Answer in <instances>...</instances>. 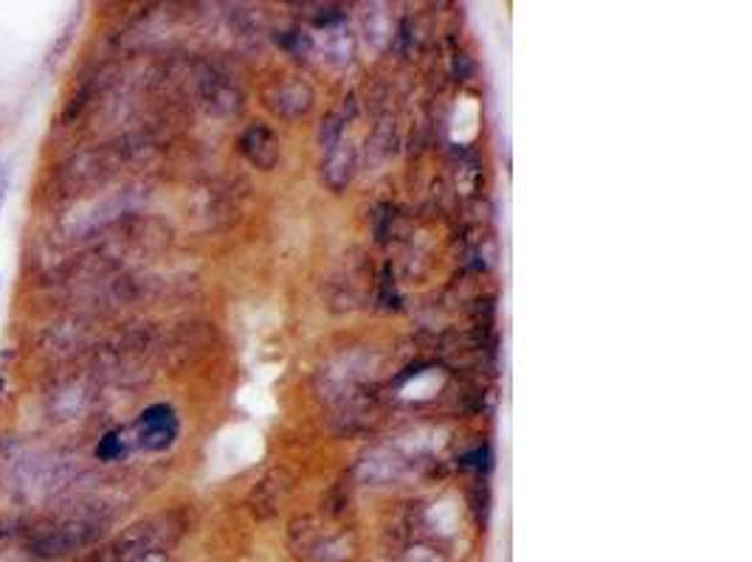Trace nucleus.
Wrapping results in <instances>:
<instances>
[{"label":"nucleus","mask_w":752,"mask_h":562,"mask_svg":"<svg viewBox=\"0 0 752 562\" xmlns=\"http://www.w3.org/2000/svg\"><path fill=\"white\" fill-rule=\"evenodd\" d=\"M9 189H12V163H0V211L7 205Z\"/></svg>","instance_id":"11"},{"label":"nucleus","mask_w":752,"mask_h":562,"mask_svg":"<svg viewBox=\"0 0 752 562\" xmlns=\"http://www.w3.org/2000/svg\"><path fill=\"white\" fill-rule=\"evenodd\" d=\"M443 385V374L439 371H423V374H417L415 380H409L404 389V397L406 400H428L432 394H437V389Z\"/></svg>","instance_id":"7"},{"label":"nucleus","mask_w":752,"mask_h":562,"mask_svg":"<svg viewBox=\"0 0 752 562\" xmlns=\"http://www.w3.org/2000/svg\"><path fill=\"white\" fill-rule=\"evenodd\" d=\"M0 288H3V279H0Z\"/></svg>","instance_id":"12"},{"label":"nucleus","mask_w":752,"mask_h":562,"mask_svg":"<svg viewBox=\"0 0 752 562\" xmlns=\"http://www.w3.org/2000/svg\"><path fill=\"white\" fill-rule=\"evenodd\" d=\"M85 391L79 389L77 383H66L60 385V389H51L49 391V408H51V417L57 419H71L73 413L79 411V408L85 405Z\"/></svg>","instance_id":"5"},{"label":"nucleus","mask_w":752,"mask_h":562,"mask_svg":"<svg viewBox=\"0 0 752 562\" xmlns=\"http://www.w3.org/2000/svg\"><path fill=\"white\" fill-rule=\"evenodd\" d=\"M428 518H432V523L439 529V532H452L454 523H457V506H454L452 501L434 503V509L428 512Z\"/></svg>","instance_id":"10"},{"label":"nucleus","mask_w":752,"mask_h":562,"mask_svg":"<svg viewBox=\"0 0 752 562\" xmlns=\"http://www.w3.org/2000/svg\"><path fill=\"white\" fill-rule=\"evenodd\" d=\"M316 40H319V51L327 57V60H344V57L349 54V40L342 29L321 31Z\"/></svg>","instance_id":"8"},{"label":"nucleus","mask_w":752,"mask_h":562,"mask_svg":"<svg viewBox=\"0 0 752 562\" xmlns=\"http://www.w3.org/2000/svg\"><path fill=\"white\" fill-rule=\"evenodd\" d=\"M220 455H224L226 466L237 470V466H248L263 455V436L259 431H254L251 425L231 428L220 436Z\"/></svg>","instance_id":"2"},{"label":"nucleus","mask_w":752,"mask_h":562,"mask_svg":"<svg viewBox=\"0 0 752 562\" xmlns=\"http://www.w3.org/2000/svg\"><path fill=\"white\" fill-rule=\"evenodd\" d=\"M476 130H479V104H476V99L463 97L457 102V110H454L452 138L459 141V144H465V141H471L476 136Z\"/></svg>","instance_id":"4"},{"label":"nucleus","mask_w":752,"mask_h":562,"mask_svg":"<svg viewBox=\"0 0 752 562\" xmlns=\"http://www.w3.org/2000/svg\"><path fill=\"white\" fill-rule=\"evenodd\" d=\"M240 405L246 408L251 417H271L274 413V397L268 391V385L263 383H248L246 389L240 391Z\"/></svg>","instance_id":"6"},{"label":"nucleus","mask_w":752,"mask_h":562,"mask_svg":"<svg viewBox=\"0 0 752 562\" xmlns=\"http://www.w3.org/2000/svg\"><path fill=\"white\" fill-rule=\"evenodd\" d=\"M172 433H175V422H172V417H169L167 408H152V411H147L145 419H141L139 439L145 448H150V450L164 448V444H169Z\"/></svg>","instance_id":"3"},{"label":"nucleus","mask_w":752,"mask_h":562,"mask_svg":"<svg viewBox=\"0 0 752 562\" xmlns=\"http://www.w3.org/2000/svg\"><path fill=\"white\" fill-rule=\"evenodd\" d=\"M102 529L85 518H62V521H46L37 526H23L26 551L37 560H62L77 551L97 543Z\"/></svg>","instance_id":"1"},{"label":"nucleus","mask_w":752,"mask_h":562,"mask_svg":"<svg viewBox=\"0 0 752 562\" xmlns=\"http://www.w3.org/2000/svg\"><path fill=\"white\" fill-rule=\"evenodd\" d=\"M364 31H367V42L380 46L386 37V14L380 12V7H369L364 12Z\"/></svg>","instance_id":"9"}]
</instances>
